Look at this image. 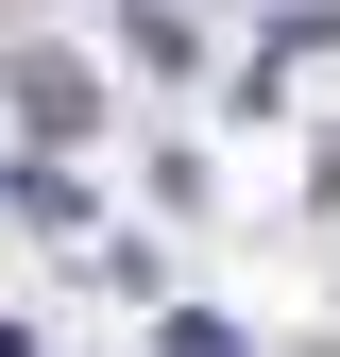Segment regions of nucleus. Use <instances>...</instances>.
<instances>
[{
  "mask_svg": "<svg viewBox=\"0 0 340 357\" xmlns=\"http://www.w3.org/2000/svg\"><path fill=\"white\" fill-rule=\"evenodd\" d=\"M17 119H34V137H85V119H102V85H85L68 52H34V68H17Z\"/></svg>",
  "mask_w": 340,
  "mask_h": 357,
  "instance_id": "f257e3e1",
  "label": "nucleus"
},
{
  "mask_svg": "<svg viewBox=\"0 0 340 357\" xmlns=\"http://www.w3.org/2000/svg\"><path fill=\"white\" fill-rule=\"evenodd\" d=\"M153 357H238V324H204V306H170V340Z\"/></svg>",
  "mask_w": 340,
  "mask_h": 357,
  "instance_id": "f03ea898",
  "label": "nucleus"
}]
</instances>
